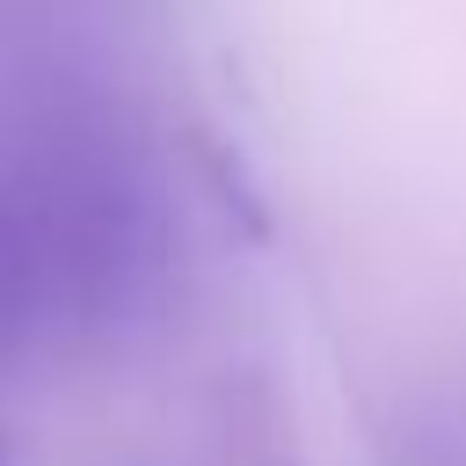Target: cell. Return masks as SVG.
I'll return each mask as SVG.
<instances>
[{
    "mask_svg": "<svg viewBox=\"0 0 466 466\" xmlns=\"http://www.w3.org/2000/svg\"><path fill=\"white\" fill-rule=\"evenodd\" d=\"M22 342H29V299H22V262H15L7 218H0V371H7V357Z\"/></svg>",
    "mask_w": 466,
    "mask_h": 466,
    "instance_id": "obj_2",
    "label": "cell"
},
{
    "mask_svg": "<svg viewBox=\"0 0 466 466\" xmlns=\"http://www.w3.org/2000/svg\"><path fill=\"white\" fill-rule=\"evenodd\" d=\"M0 218L29 342L116 357L175 320L189 284L182 182L153 124L109 87H36L0 116Z\"/></svg>",
    "mask_w": 466,
    "mask_h": 466,
    "instance_id": "obj_1",
    "label": "cell"
},
{
    "mask_svg": "<svg viewBox=\"0 0 466 466\" xmlns=\"http://www.w3.org/2000/svg\"><path fill=\"white\" fill-rule=\"evenodd\" d=\"M7 459H15V444H7V430H0V466H7Z\"/></svg>",
    "mask_w": 466,
    "mask_h": 466,
    "instance_id": "obj_3",
    "label": "cell"
}]
</instances>
